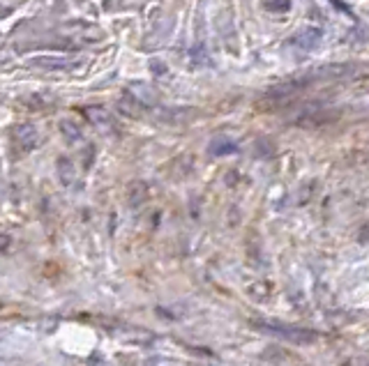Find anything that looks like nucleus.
<instances>
[{"instance_id": "f257e3e1", "label": "nucleus", "mask_w": 369, "mask_h": 366, "mask_svg": "<svg viewBox=\"0 0 369 366\" xmlns=\"http://www.w3.org/2000/svg\"><path fill=\"white\" fill-rule=\"evenodd\" d=\"M256 328L268 330V332H274V334H277V337L291 339V341H295V344H309V341L316 339V334H314V332H305V330L286 328V325H268V323H256Z\"/></svg>"}, {"instance_id": "f03ea898", "label": "nucleus", "mask_w": 369, "mask_h": 366, "mask_svg": "<svg viewBox=\"0 0 369 366\" xmlns=\"http://www.w3.org/2000/svg\"><path fill=\"white\" fill-rule=\"evenodd\" d=\"M14 143L19 146V150H30L37 143V132H35V127H30V125H21L17 132H14Z\"/></svg>"}, {"instance_id": "7ed1b4c3", "label": "nucleus", "mask_w": 369, "mask_h": 366, "mask_svg": "<svg viewBox=\"0 0 369 366\" xmlns=\"http://www.w3.org/2000/svg\"><path fill=\"white\" fill-rule=\"evenodd\" d=\"M319 37H321V30L316 28H309V30H302L300 35L293 37V44L300 46V49H314L319 44Z\"/></svg>"}, {"instance_id": "20e7f679", "label": "nucleus", "mask_w": 369, "mask_h": 366, "mask_svg": "<svg viewBox=\"0 0 369 366\" xmlns=\"http://www.w3.org/2000/svg\"><path fill=\"white\" fill-rule=\"evenodd\" d=\"M235 143L231 141H219V143H213V153L215 155H229V153H235Z\"/></svg>"}]
</instances>
